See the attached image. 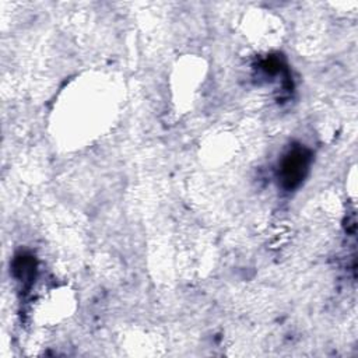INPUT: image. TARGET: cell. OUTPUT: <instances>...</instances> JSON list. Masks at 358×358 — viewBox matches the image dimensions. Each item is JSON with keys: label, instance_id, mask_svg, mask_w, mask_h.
Masks as SVG:
<instances>
[{"label": "cell", "instance_id": "1", "mask_svg": "<svg viewBox=\"0 0 358 358\" xmlns=\"http://www.w3.org/2000/svg\"><path fill=\"white\" fill-rule=\"evenodd\" d=\"M310 155L305 148L295 147L292 148L282 159L281 162V182L282 186L287 189H294L296 187L301 180L303 179L308 165H309Z\"/></svg>", "mask_w": 358, "mask_h": 358}]
</instances>
